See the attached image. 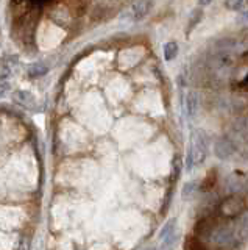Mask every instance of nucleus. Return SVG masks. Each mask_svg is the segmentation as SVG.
<instances>
[{
    "instance_id": "obj_15",
    "label": "nucleus",
    "mask_w": 248,
    "mask_h": 250,
    "mask_svg": "<svg viewBox=\"0 0 248 250\" xmlns=\"http://www.w3.org/2000/svg\"><path fill=\"white\" fill-rule=\"evenodd\" d=\"M11 91V83L8 80H0V99H3Z\"/></svg>"
},
{
    "instance_id": "obj_12",
    "label": "nucleus",
    "mask_w": 248,
    "mask_h": 250,
    "mask_svg": "<svg viewBox=\"0 0 248 250\" xmlns=\"http://www.w3.org/2000/svg\"><path fill=\"white\" fill-rule=\"evenodd\" d=\"M11 75H13V66H10L5 61H0V80H8Z\"/></svg>"
},
{
    "instance_id": "obj_10",
    "label": "nucleus",
    "mask_w": 248,
    "mask_h": 250,
    "mask_svg": "<svg viewBox=\"0 0 248 250\" xmlns=\"http://www.w3.org/2000/svg\"><path fill=\"white\" fill-rule=\"evenodd\" d=\"M49 72V66H45L44 62H35L28 67V75L32 78H39Z\"/></svg>"
},
{
    "instance_id": "obj_8",
    "label": "nucleus",
    "mask_w": 248,
    "mask_h": 250,
    "mask_svg": "<svg viewBox=\"0 0 248 250\" xmlns=\"http://www.w3.org/2000/svg\"><path fill=\"white\" fill-rule=\"evenodd\" d=\"M184 108L189 117H195L200 109V97L195 91H189L184 99Z\"/></svg>"
},
{
    "instance_id": "obj_11",
    "label": "nucleus",
    "mask_w": 248,
    "mask_h": 250,
    "mask_svg": "<svg viewBox=\"0 0 248 250\" xmlns=\"http://www.w3.org/2000/svg\"><path fill=\"white\" fill-rule=\"evenodd\" d=\"M178 50H180V47L175 41H170L164 45V60L166 61H173L176 57H178Z\"/></svg>"
},
{
    "instance_id": "obj_7",
    "label": "nucleus",
    "mask_w": 248,
    "mask_h": 250,
    "mask_svg": "<svg viewBox=\"0 0 248 250\" xmlns=\"http://www.w3.org/2000/svg\"><path fill=\"white\" fill-rule=\"evenodd\" d=\"M211 241L219 247H227L228 242L232 241V230L227 225L217 227V229H214V231L211 233Z\"/></svg>"
},
{
    "instance_id": "obj_4",
    "label": "nucleus",
    "mask_w": 248,
    "mask_h": 250,
    "mask_svg": "<svg viewBox=\"0 0 248 250\" xmlns=\"http://www.w3.org/2000/svg\"><path fill=\"white\" fill-rule=\"evenodd\" d=\"M153 8V0H136L131 6V19L134 22L144 21Z\"/></svg>"
},
{
    "instance_id": "obj_6",
    "label": "nucleus",
    "mask_w": 248,
    "mask_h": 250,
    "mask_svg": "<svg viewBox=\"0 0 248 250\" xmlns=\"http://www.w3.org/2000/svg\"><path fill=\"white\" fill-rule=\"evenodd\" d=\"M175 238H176V219L172 217L164 224L162 230L159 231V239L162 241V246L169 247L173 244Z\"/></svg>"
},
{
    "instance_id": "obj_1",
    "label": "nucleus",
    "mask_w": 248,
    "mask_h": 250,
    "mask_svg": "<svg viewBox=\"0 0 248 250\" xmlns=\"http://www.w3.org/2000/svg\"><path fill=\"white\" fill-rule=\"evenodd\" d=\"M209 139L203 130H195L192 133V143L189 150L193 156V164H201L208 156Z\"/></svg>"
},
{
    "instance_id": "obj_14",
    "label": "nucleus",
    "mask_w": 248,
    "mask_h": 250,
    "mask_svg": "<svg viewBox=\"0 0 248 250\" xmlns=\"http://www.w3.org/2000/svg\"><path fill=\"white\" fill-rule=\"evenodd\" d=\"M242 5H244V0H225V6H227V10H231V11L240 10Z\"/></svg>"
},
{
    "instance_id": "obj_16",
    "label": "nucleus",
    "mask_w": 248,
    "mask_h": 250,
    "mask_svg": "<svg viewBox=\"0 0 248 250\" xmlns=\"http://www.w3.org/2000/svg\"><path fill=\"white\" fill-rule=\"evenodd\" d=\"M197 2H198V5H209V3H211L212 2V0H197Z\"/></svg>"
},
{
    "instance_id": "obj_5",
    "label": "nucleus",
    "mask_w": 248,
    "mask_h": 250,
    "mask_svg": "<svg viewBox=\"0 0 248 250\" xmlns=\"http://www.w3.org/2000/svg\"><path fill=\"white\" fill-rule=\"evenodd\" d=\"M234 152H236L234 144H232V141H229V139H227V138L219 139V141L215 143V146H214V155H215L219 160H222V161L231 158V156L234 155Z\"/></svg>"
},
{
    "instance_id": "obj_9",
    "label": "nucleus",
    "mask_w": 248,
    "mask_h": 250,
    "mask_svg": "<svg viewBox=\"0 0 248 250\" xmlns=\"http://www.w3.org/2000/svg\"><path fill=\"white\" fill-rule=\"evenodd\" d=\"M201 19H203V10H201V8H195V10H192V13H191V16H189L188 30H186V33L189 35L191 31L198 25Z\"/></svg>"
},
{
    "instance_id": "obj_2",
    "label": "nucleus",
    "mask_w": 248,
    "mask_h": 250,
    "mask_svg": "<svg viewBox=\"0 0 248 250\" xmlns=\"http://www.w3.org/2000/svg\"><path fill=\"white\" fill-rule=\"evenodd\" d=\"M244 211H245V202L242 197H239L236 194L229 195V197H227L220 203V213L223 216H228V217L239 216V214H242Z\"/></svg>"
},
{
    "instance_id": "obj_13",
    "label": "nucleus",
    "mask_w": 248,
    "mask_h": 250,
    "mask_svg": "<svg viewBox=\"0 0 248 250\" xmlns=\"http://www.w3.org/2000/svg\"><path fill=\"white\" fill-rule=\"evenodd\" d=\"M195 188H197V183L195 182H189L183 186V191H181V197L183 199H189L191 195L195 192Z\"/></svg>"
},
{
    "instance_id": "obj_3",
    "label": "nucleus",
    "mask_w": 248,
    "mask_h": 250,
    "mask_svg": "<svg viewBox=\"0 0 248 250\" xmlns=\"http://www.w3.org/2000/svg\"><path fill=\"white\" fill-rule=\"evenodd\" d=\"M11 100L14 102L16 105L22 106V108H25V109H33L36 108L38 105V99L33 92H30V91H25V89H18V91H14L13 92V96H11Z\"/></svg>"
}]
</instances>
